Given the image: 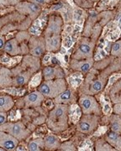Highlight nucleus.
Instances as JSON below:
<instances>
[{"instance_id": "obj_17", "label": "nucleus", "mask_w": 121, "mask_h": 151, "mask_svg": "<svg viewBox=\"0 0 121 151\" xmlns=\"http://www.w3.org/2000/svg\"><path fill=\"white\" fill-rule=\"evenodd\" d=\"M45 39L46 51L48 52H57L61 47V36L60 35H54Z\"/></svg>"}, {"instance_id": "obj_26", "label": "nucleus", "mask_w": 121, "mask_h": 151, "mask_svg": "<svg viewBox=\"0 0 121 151\" xmlns=\"http://www.w3.org/2000/svg\"><path fill=\"white\" fill-rule=\"evenodd\" d=\"M45 148V142L43 139H35L28 143L27 150L30 151L42 150Z\"/></svg>"}, {"instance_id": "obj_36", "label": "nucleus", "mask_w": 121, "mask_h": 151, "mask_svg": "<svg viewBox=\"0 0 121 151\" xmlns=\"http://www.w3.org/2000/svg\"><path fill=\"white\" fill-rule=\"evenodd\" d=\"M91 2H93V3H96V2H99L100 0H90Z\"/></svg>"}, {"instance_id": "obj_33", "label": "nucleus", "mask_w": 121, "mask_h": 151, "mask_svg": "<svg viewBox=\"0 0 121 151\" xmlns=\"http://www.w3.org/2000/svg\"><path fill=\"white\" fill-rule=\"evenodd\" d=\"M4 45H5V42H4V37L2 35H0V50L4 49Z\"/></svg>"}, {"instance_id": "obj_16", "label": "nucleus", "mask_w": 121, "mask_h": 151, "mask_svg": "<svg viewBox=\"0 0 121 151\" xmlns=\"http://www.w3.org/2000/svg\"><path fill=\"white\" fill-rule=\"evenodd\" d=\"M44 100L45 97L43 96V94L40 93L38 90L36 92H30V94L26 95L23 99L25 108L40 107L42 104V103L44 102Z\"/></svg>"}, {"instance_id": "obj_22", "label": "nucleus", "mask_w": 121, "mask_h": 151, "mask_svg": "<svg viewBox=\"0 0 121 151\" xmlns=\"http://www.w3.org/2000/svg\"><path fill=\"white\" fill-rule=\"evenodd\" d=\"M45 149L48 150H55L60 147V139L55 134L47 135L44 139Z\"/></svg>"}, {"instance_id": "obj_15", "label": "nucleus", "mask_w": 121, "mask_h": 151, "mask_svg": "<svg viewBox=\"0 0 121 151\" xmlns=\"http://www.w3.org/2000/svg\"><path fill=\"white\" fill-rule=\"evenodd\" d=\"M19 144V140L14 136L0 130V148L4 149L5 150H16Z\"/></svg>"}, {"instance_id": "obj_34", "label": "nucleus", "mask_w": 121, "mask_h": 151, "mask_svg": "<svg viewBox=\"0 0 121 151\" xmlns=\"http://www.w3.org/2000/svg\"><path fill=\"white\" fill-rule=\"evenodd\" d=\"M1 60H2V62H3V63H8V62H9L10 59H9V57H7V56H4Z\"/></svg>"}, {"instance_id": "obj_19", "label": "nucleus", "mask_w": 121, "mask_h": 151, "mask_svg": "<svg viewBox=\"0 0 121 151\" xmlns=\"http://www.w3.org/2000/svg\"><path fill=\"white\" fill-rule=\"evenodd\" d=\"M109 97L114 104L121 103V78L111 86L109 92Z\"/></svg>"}, {"instance_id": "obj_31", "label": "nucleus", "mask_w": 121, "mask_h": 151, "mask_svg": "<svg viewBox=\"0 0 121 151\" xmlns=\"http://www.w3.org/2000/svg\"><path fill=\"white\" fill-rule=\"evenodd\" d=\"M30 2H32L35 4H38V5H45V4H47L50 2V0H28Z\"/></svg>"}, {"instance_id": "obj_25", "label": "nucleus", "mask_w": 121, "mask_h": 151, "mask_svg": "<svg viewBox=\"0 0 121 151\" xmlns=\"http://www.w3.org/2000/svg\"><path fill=\"white\" fill-rule=\"evenodd\" d=\"M94 148L96 151H111L116 150L115 149L112 145H110L107 142V140L104 139H99L95 141V145Z\"/></svg>"}, {"instance_id": "obj_23", "label": "nucleus", "mask_w": 121, "mask_h": 151, "mask_svg": "<svg viewBox=\"0 0 121 151\" xmlns=\"http://www.w3.org/2000/svg\"><path fill=\"white\" fill-rule=\"evenodd\" d=\"M110 130L121 134V116L120 114H112L109 118Z\"/></svg>"}, {"instance_id": "obj_14", "label": "nucleus", "mask_w": 121, "mask_h": 151, "mask_svg": "<svg viewBox=\"0 0 121 151\" xmlns=\"http://www.w3.org/2000/svg\"><path fill=\"white\" fill-rule=\"evenodd\" d=\"M41 73L44 80L65 78V72L59 65H46L43 68Z\"/></svg>"}, {"instance_id": "obj_4", "label": "nucleus", "mask_w": 121, "mask_h": 151, "mask_svg": "<svg viewBox=\"0 0 121 151\" xmlns=\"http://www.w3.org/2000/svg\"><path fill=\"white\" fill-rule=\"evenodd\" d=\"M100 28L99 26L94 28L91 36H83L79 39L72 55V59L84 60L94 58V48L100 33Z\"/></svg>"}, {"instance_id": "obj_18", "label": "nucleus", "mask_w": 121, "mask_h": 151, "mask_svg": "<svg viewBox=\"0 0 121 151\" xmlns=\"http://www.w3.org/2000/svg\"><path fill=\"white\" fill-rule=\"evenodd\" d=\"M19 41L15 39H11L8 40L4 46V50L6 53L10 55H17L22 54L23 50L22 45H19Z\"/></svg>"}, {"instance_id": "obj_21", "label": "nucleus", "mask_w": 121, "mask_h": 151, "mask_svg": "<svg viewBox=\"0 0 121 151\" xmlns=\"http://www.w3.org/2000/svg\"><path fill=\"white\" fill-rule=\"evenodd\" d=\"M13 86V73L6 68L0 69V86L9 87Z\"/></svg>"}, {"instance_id": "obj_32", "label": "nucleus", "mask_w": 121, "mask_h": 151, "mask_svg": "<svg viewBox=\"0 0 121 151\" xmlns=\"http://www.w3.org/2000/svg\"><path fill=\"white\" fill-rule=\"evenodd\" d=\"M8 115L5 112H0V126L7 122Z\"/></svg>"}, {"instance_id": "obj_35", "label": "nucleus", "mask_w": 121, "mask_h": 151, "mask_svg": "<svg viewBox=\"0 0 121 151\" xmlns=\"http://www.w3.org/2000/svg\"><path fill=\"white\" fill-rule=\"evenodd\" d=\"M16 150H25V149H24V147H22V146H19L17 148Z\"/></svg>"}, {"instance_id": "obj_9", "label": "nucleus", "mask_w": 121, "mask_h": 151, "mask_svg": "<svg viewBox=\"0 0 121 151\" xmlns=\"http://www.w3.org/2000/svg\"><path fill=\"white\" fill-rule=\"evenodd\" d=\"M15 9L16 11L24 16H27L30 18V19L33 21L36 19L39 15L41 13V7L38 4H35L32 2L30 1H21L19 4L15 5Z\"/></svg>"}, {"instance_id": "obj_1", "label": "nucleus", "mask_w": 121, "mask_h": 151, "mask_svg": "<svg viewBox=\"0 0 121 151\" xmlns=\"http://www.w3.org/2000/svg\"><path fill=\"white\" fill-rule=\"evenodd\" d=\"M40 62L38 57L26 55L22 62L11 70L13 73V86H22L30 81L31 77L40 69Z\"/></svg>"}, {"instance_id": "obj_2", "label": "nucleus", "mask_w": 121, "mask_h": 151, "mask_svg": "<svg viewBox=\"0 0 121 151\" xmlns=\"http://www.w3.org/2000/svg\"><path fill=\"white\" fill-rule=\"evenodd\" d=\"M109 75L104 70L99 73L96 72L95 68H92L87 74V77L83 84L80 86V95H96L99 94L105 88L107 85V79Z\"/></svg>"}, {"instance_id": "obj_5", "label": "nucleus", "mask_w": 121, "mask_h": 151, "mask_svg": "<svg viewBox=\"0 0 121 151\" xmlns=\"http://www.w3.org/2000/svg\"><path fill=\"white\" fill-rule=\"evenodd\" d=\"M67 83L65 78L54 80H44L37 87V90L46 98H55L59 96L67 88Z\"/></svg>"}, {"instance_id": "obj_27", "label": "nucleus", "mask_w": 121, "mask_h": 151, "mask_svg": "<svg viewBox=\"0 0 121 151\" xmlns=\"http://www.w3.org/2000/svg\"><path fill=\"white\" fill-rule=\"evenodd\" d=\"M110 55L115 58L121 59V39L112 44L110 48Z\"/></svg>"}, {"instance_id": "obj_30", "label": "nucleus", "mask_w": 121, "mask_h": 151, "mask_svg": "<svg viewBox=\"0 0 121 151\" xmlns=\"http://www.w3.org/2000/svg\"><path fill=\"white\" fill-rule=\"evenodd\" d=\"M27 39L28 40H30V36L29 33L24 32V31L19 33L16 36V40L19 42H20V43H22L23 41L26 40Z\"/></svg>"}, {"instance_id": "obj_12", "label": "nucleus", "mask_w": 121, "mask_h": 151, "mask_svg": "<svg viewBox=\"0 0 121 151\" xmlns=\"http://www.w3.org/2000/svg\"><path fill=\"white\" fill-rule=\"evenodd\" d=\"M94 58L84 60H77L71 59L69 65L73 70H76L77 72H79L81 74H88L94 67Z\"/></svg>"}, {"instance_id": "obj_3", "label": "nucleus", "mask_w": 121, "mask_h": 151, "mask_svg": "<svg viewBox=\"0 0 121 151\" xmlns=\"http://www.w3.org/2000/svg\"><path fill=\"white\" fill-rule=\"evenodd\" d=\"M70 108L69 105L55 103L46 119V124L50 129L55 133H60L68 128Z\"/></svg>"}, {"instance_id": "obj_11", "label": "nucleus", "mask_w": 121, "mask_h": 151, "mask_svg": "<svg viewBox=\"0 0 121 151\" xmlns=\"http://www.w3.org/2000/svg\"><path fill=\"white\" fill-rule=\"evenodd\" d=\"M29 52L35 57L43 56L46 51L45 39L44 36H32L29 40Z\"/></svg>"}, {"instance_id": "obj_37", "label": "nucleus", "mask_w": 121, "mask_h": 151, "mask_svg": "<svg viewBox=\"0 0 121 151\" xmlns=\"http://www.w3.org/2000/svg\"><path fill=\"white\" fill-rule=\"evenodd\" d=\"M50 1H54V0H50Z\"/></svg>"}, {"instance_id": "obj_29", "label": "nucleus", "mask_w": 121, "mask_h": 151, "mask_svg": "<svg viewBox=\"0 0 121 151\" xmlns=\"http://www.w3.org/2000/svg\"><path fill=\"white\" fill-rule=\"evenodd\" d=\"M41 77H42V73H38L37 75L34 76V77L32 78V80L30 83V86H39L41 82H40V80H41Z\"/></svg>"}, {"instance_id": "obj_8", "label": "nucleus", "mask_w": 121, "mask_h": 151, "mask_svg": "<svg viewBox=\"0 0 121 151\" xmlns=\"http://www.w3.org/2000/svg\"><path fill=\"white\" fill-rule=\"evenodd\" d=\"M0 130L9 133V134L16 138L19 141L27 139L30 135V131L21 123L19 122H9L0 126Z\"/></svg>"}, {"instance_id": "obj_7", "label": "nucleus", "mask_w": 121, "mask_h": 151, "mask_svg": "<svg viewBox=\"0 0 121 151\" xmlns=\"http://www.w3.org/2000/svg\"><path fill=\"white\" fill-rule=\"evenodd\" d=\"M100 116L94 114H83L77 122V130L84 134H93L99 126Z\"/></svg>"}, {"instance_id": "obj_6", "label": "nucleus", "mask_w": 121, "mask_h": 151, "mask_svg": "<svg viewBox=\"0 0 121 151\" xmlns=\"http://www.w3.org/2000/svg\"><path fill=\"white\" fill-rule=\"evenodd\" d=\"M77 102L83 114H94L101 116L103 113L100 104L93 95H80Z\"/></svg>"}, {"instance_id": "obj_24", "label": "nucleus", "mask_w": 121, "mask_h": 151, "mask_svg": "<svg viewBox=\"0 0 121 151\" xmlns=\"http://www.w3.org/2000/svg\"><path fill=\"white\" fill-rule=\"evenodd\" d=\"M14 105V100L9 95H3L0 96V112L7 113L9 111Z\"/></svg>"}, {"instance_id": "obj_28", "label": "nucleus", "mask_w": 121, "mask_h": 151, "mask_svg": "<svg viewBox=\"0 0 121 151\" xmlns=\"http://www.w3.org/2000/svg\"><path fill=\"white\" fill-rule=\"evenodd\" d=\"M78 7L80 8H92L94 6V3L90 0H74Z\"/></svg>"}, {"instance_id": "obj_13", "label": "nucleus", "mask_w": 121, "mask_h": 151, "mask_svg": "<svg viewBox=\"0 0 121 151\" xmlns=\"http://www.w3.org/2000/svg\"><path fill=\"white\" fill-rule=\"evenodd\" d=\"M77 100V93L75 89L70 86L67 87L63 92H61L59 96L54 98V103H60V104H66V105H72L76 103Z\"/></svg>"}, {"instance_id": "obj_10", "label": "nucleus", "mask_w": 121, "mask_h": 151, "mask_svg": "<svg viewBox=\"0 0 121 151\" xmlns=\"http://www.w3.org/2000/svg\"><path fill=\"white\" fill-rule=\"evenodd\" d=\"M64 24L62 16L59 14H50L48 18L47 24L44 32V37H48L54 35H60Z\"/></svg>"}, {"instance_id": "obj_20", "label": "nucleus", "mask_w": 121, "mask_h": 151, "mask_svg": "<svg viewBox=\"0 0 121 151\" xmlns=\"http://www.w3.org/2000/svg\"><path fill=\"white\" fill-rule=\"evenodd\" d=\"M104 139L107 142L112 145L116 150L121 151V134H117L113 131H109L104 136Z\"/></svg>"}]
</instances>
